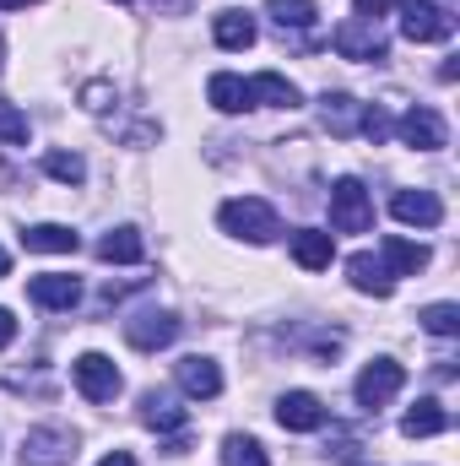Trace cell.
<instances>
[{
	"label": "cell",
	"mask_w": 460,
	"mask_h": 466,
	"mask_svg": "<svg viewBox=\"0 0 460 466\" xmlns=\"http://www.w3.org/2000/svg\"><path fill=\"white\" fill-rule=\"evenodd\" d=\"M206 98H212V109H223V115H244V109H255V104H249V82L233 76V71H217V76L206 82Z\"/></svg>",
	"instance_id": "obj_22"
},
{
	"label": "cell",
	"mask_w": 460,
	"mask_h": 466,
	"mask_svg": "<svg viewBox=\"0 0 460 466\" xmlns=\"http://www.w3.org/2000/svg\"><path fill=\"white\" fill-rule=\"evenodd\" d=\"M357 130H363V136L379 147V141L390 136V119H385V109H363V125H357Z\"/></svg>",
	"instance_id": "obj_30"
},
{
	"label": "cell",
	"mask_w": 460,
	"mask_h": 466,
	"mask_svg": "<svg viewBox=\"0 0 460 466\" xmlns=\"http://www.w3.org/2000/svg\"><path fill=\"white\" fill-rule=\"evenodd\" d=\"M71 456H76V434L60 423L27 429V440H22V466H65Z\"/></svg>",
	"instance_id": "obj_5"
},
{
	"label": "cell",
	"mask_w": 460,
	"mask_h": 466,
	"mask_svg": "<svg viewBox=\"0 0 460 466\" xmlns=\"http://www.w3.org/2000/svg\"><path fill=\"white\" fill-rule=\"evenodd\" d=\"M76 233L65 228V223H33V228H22V249H38V255H76Z\"/></svg>",
	"instance_id": "obj_20"
},
{
	"label": "cell",
	"mask_w": 460,
	"mask_h": 466,
	"mask_svg": "<svg viewBox=\"0 0 460 466\" xmlns=\"http://www.w3.org/2000/svg\"><path fill=\"white\" fill-rule=\"evenodd\" d=\"M417 320H423V331H428V337H455V331H460V309H455V304H428Z\"/></svg>",
	"instance_id": "obj_29"
},
{
	"label": "cell",
	"mask_w": 460,
	"mask_h": 466,
	"mask_svg": "<svg viewBox=\"0 0 460 466\" xmlns=\"http://www.w3.org/2000/svg\"><path fill=\"white\" fill-rule=\"evenodd\" d=\"M146 255V238H141V228H109L104 238H98V260H109V266H135Z\"/></svg>",
	"instance_id": "obj_19"
},
{
	"label": "cell",
	"mask_w": 460,
	"mask_h": 466,
	"mask_svg": "<svg viewBox=\"0 0 460 466\" xmlns=\"http://www.w3.org/2000/svg\"><path fill=\"white\" fill-rule=\"evenodd\" d=\"M135 418H141L146 429H157V434H185V429H190V412H185L168 390H141Z\"/></svg>",
	"instance_id": "obj_12"
},
{
	"label": "cell",
	"mask_w": 460,
	"mask_h": 466,
	"mask_svg": "<svg viewBox=\"0 0 460 466\" xmlns=\"http://www.w3.org/2000/svg\"><path fill=\"white\" fill-rule=\"evenodd\" d=\"M98 466H135V456H130V451H109Z\"/></svg>",
	"instance_id": "obj_33"
},
{
	"label": "cell",
	"mask_w": 460,
	"mask_h": 466,
	"mask_svg": "<svg viewBox=\"0 0 460 466\" xmlns=\"http://www.w3.org/2000/svg\"><path fill=\"white\" fill-rule=\"evenodd\" d=\"M450 429V412L439 407V401H417L406 418H401V434L406 440H434V434H445Z\"/></svg>",
	"instance_id": "obj_23"
},
{
	"label": "cell",
	"mask_w": 460,
	"mask_h": 466,
	"mask_svg": "<svg viewBox=\"0 0 460 466\" xmlns=\"http://www.w3.org/2000/svg\"><path fill=\"white\" fill-rule=\"evenodd\" d=\"M125 342L135 352L168 348V342H179V315H168V309H141V315L125 320Z\"/></svg>",
	"instance_id": "obj_7"
},
{
	"label": "cell",
	"mask_w": 460,
	"mask_h": 466,
	"mask_svg": "<svg viewBox=\"0 0 460 466\" xmlns=\"http://www.w3.org/2000/svg\"><path fill=\"white\" fill-rule=\"evenodd\" d=\"M265 16H271L282 33H304V27H315L320 5H315V0H265Z\"/></svg>",
	"instance_id": "obj_24"
},
{
	"label": "cell",
	"mask_w": 460,
	"mask_h": 466,
	"mask_svg": "<svg viewBox=\"0 0 460 466\" xmlns=\"http://www.w3.org/2000/svg\"><path fill=\"white\" fill-rule=\"evenodd\" d=\"M5 271H11V255H5V249H0V277H5Z\"/></svg>",
	"instance_id": "obj_35"
},
{
	"label": "cell",
	"mask_w": 460,
	"mask_h": 466,
	"mask_svg": "<svg viewBox=\"0 0 460 466\" xmlns=\"http://www.w3.org/2000/svg\"><path fill=\"white\" fill-rule=\"evenodd\" d=\"M406 385V369L395 363V358H374L363 374H357V407H368V412H379L385 401H395V390Z\"/></svg>",
	"instance_id": "obj_6"
},
{
	"label": "cell",
	"mask_w": 460,
	"mask_h": 466,
	"mask_svg": "<svg viewBox=\"0 0 460 466\" xmlns=\"http://www.w3.org/2000/svg\"><path fill=\"white\" fill-rule=\"evenodd\" d=\"M22 5H38V0H0V11H22Z\"/></svg>",
	"instance_id": "obj_34"
},
{
	"label": "cell",
	"mask_w": 460,
	"mask_h": 466,
	"mask_svg": "<svg viewBox=\"0 0 460 466\" xmlns=\"http://www.w3.org/2000/svg\"><path fill=\"white\" fill-rule=\"evenodd\" d=\"M346 282H352L357 293H368V299H390V293H395V277H390L385 260L368 255V249H357V255L346 260Z\"/></svg>",
	"instance_id": "obj_15"
},
{
	"label": "cell",
	"mask_w": 460,
	"mask_h": 466,
	"mask_svg": "<svg viewBox=\"0 0 460 466\" xmlns=\"http://www.w3.org/2000/svg\"><path fill=\"white\" fill-rule=\"evenodd\" d=\"M223 466H271V461H265L260 440H249V434H228V440H223Z\"/></svg>",
	"instance_id": "obj_27"
},
{
	"label": "cell",
	"mask_w": 460,
	"mask_h": 466,
	"mask_svg": "<svg viewBox=\"0 0 460 466\" xmlns=\"http://www.w3.org/2000/svg\"><path fill=\"white\" fill-rule=\"evenodd\" d=\"M276 423H282L287 434H315V429L325 423V401H320L315 390H287V396L276 401Z\"/></svg>",
	"instance_id": "obj_10"
},
{
	"label": "cell",
	"mask_w": 460,
	"mask_h": 466,
	"mask_svg": "<svg viewBox=\"0 0 460 466\" xmlns=\"http://www.w3.org/2000/svg\"><path fill=\"white\" fill-rule=\"evenodd\" d=\"M320 125H325L331 136H357V125H363V104L346 98V93H325V98H320Z\"/></svg>",
	"instance_id": "obj_21"
},
{
	"label": "cell",
	"mask_w": 460,
	"mask_h": 466,
	"mask_svg": "<svg viewBox=\"0 0 460 466\" xmlns=\"http://www.w3.org/2000/svg\"><path fill=\"white\" fill-rule=\"evenodd\" d=\"M352 5H357V16H363V22H374V16H385V11H395L401 0H352Z\"/></svg>",
	"instance_id": "obj_31"
},
{
	"label": "cell",
	"mask_w": 460,
	"mask_h": 466,
	"mask_svg": "<svg viewBox=\"0 0 460 466\" xmlns=\"http://www.w3.org/2000/svg\"><path fill=\"white\" fill-rule=\"evenodd\" d=\"M44 174L60 179V185H82L87 163H82V152H44Z\"/></svg>",
	"instance_id": "obj_26"
},
{
	"label": "cell",
	"mask_w": 460,
	"mask_h": 466,
	"mask_svg": "<svg viewBox=\"0 0 460 466\" xmlns=\"http://www.w3.org/2000/svg\"><path fill=\"white\" fill-rule=\"evenodd\" d=\"M217 223H223V233L244 238V244H271V238L282 233L271 201H260V196H238V201H228V207L217 212Z\"/></svg>",
	"instance_id": "obj_1"
},
{
	"label": "cell",
	"mask_w": 460,
	"mask_h": 466,
	"mask_svg": "<svg viewBox=\"0 0 460 466\" xmlns=\"http://www.w3.org/2000/svg\"><path fill=\"white\" fill-rule=\"evenodd\" d=\"M331 44H336L342 60H385V55H390V38H385L374 22H363V16L342 22V27L331 33Z\"/></svg>",
	"instance_id": "obj_8"
},
{
	"label": "cell",
	"mask_w": 460,
	"mask_h": 466,
	"mask_svg": "<svg viewBox=\"0 0 460 466\" xmlns=\"http://www.w3.org/2000/svg\"><path fill=\"white\" fill-rule=\"evenodd\" d=\"M27 136H33L27 115H22L11 98H0V141H5V147H27Z\"/></svg>",
	"instance_id": "obj_28"
},
{
	"label": "cell",
	"mask_w": 460,
	"mask_h": 466,
	"mask_svg": "<svg viewBox=\"0 0 460 466\" xmlns=\"http://www.w3.org/2000/svg\"><path fill=\"white\" fill-rule=\"evenodd\" d=\"M390 212H395V223H406V228H439V223H445V201H439L434 190H395V196H390Z\"/></svg>",
	"instance_id": "obj_9"
},
{
	"label": "cell",
	"mask_w": 460,
	"mask_h": 466,
	"mask_svg": "<svg viewBox=\"0 0 460 466\" xmlns=\"http://www.w3.org/2000/svg\"><path fill=\"white\" fill-rule=\"evenodd\" d=\"M293 260L304 266V271H325L331 260H336V238L320 228H298L293 233Z\"/></svg>",
	"instance_id": "obj_18"
},
{
	"label": "cell",
	"mask_w": 460,
	"mask_h": 466,
	"mask_svg": "<svg viewBox=\"0 0 460 466\" xmlns=\"http://www.w3.org/2000/svg\"><path fill=\"white\" fill-rule=\"evenodd\" d=\"M395 130H401V141H406L412 152H439V147H445V119L434 115L428 104H417V109H406Z\"/></svg>",
	"instance_id": "obj_14"
},
{
	"label": "cell",
	"mask_w": 460,
	"mask_h": 466,
	"mask_svg": "<svg viewBox=\"0 0 460 466\" xmlns=\"http://www.w3.org/2000/svg\"><path fill=\"white\" fill-rule=\"evenodd\" d=\"M174 380H179V390L185 396H195V401H212V396H223V369L212 363V358H179L174 363Z\"/></svg>",
	"instance_id": "obj_11"
},
{
	"label": "cell",
	"mask_w": 460,
	"mask_h": 466,
	"mask_svg": "<svg viewBox=\"0 0 460 466\" xmlns=\"http://www.w3.org/2000/svg\"><path fill=\"white\" fill-rule=\"evenodd\" d=\"M379 260H385V271H390V277H417L434 255H428V244H412V238L390 233V238L379 244Z\"/></svg>",
	"instance_id": "obj_16"
},
{
	"label": "cell",
	"mask_w": 460,
	"mask_h": 466,
	"mask_svg": "<svg viewBox=\"0 0 460 466\" xmlns=\"http://www.w3.org/2000/svg\"><path fill=\"white\" fill-rule=\"evenodd\" d=\"M27 299H33L38 309H76V304H82V282L65 277V271H44V277L27 282Z\"/></svg>",
	"instance_id": "obj_13"
},
{
	"label": "cell",
	"mask_w": 460,
	"mask_h": 466,
	"mask_svg": "<svg viewBox=\"0 0 460 466\" xmlns=\"http://www.w3.org/2000/svg\"><path fill=\"white\" fill-rule=\"evenodd\" d=\"M401 33L412 44H445L455 33V16L434 0H401Z\"/></svg>",
	"instance_id": "obj_4"
},
{
	"label": "cell",
	"mask_w": 460,
	"mask_h": 466,
	"mask_svg": "<svg viewBox=\"0 0 460 466\" xmlns=\"http://www.w3.org/2000/svg\"><path fill=\"white\" fill-rule=\"evenodd\" d=\"M249 104H255V109H298V104H304V93H298L287 76L260 71V76L249 82Z\"/></svg>",
	"instance_id": "obj_17"
},
{
	"label": "cell",
	"mask_w": 460,
	"mask_h": 466,
	"mask_svg": "<svg viewBox=\"0 0 460 466\" xmlns=\"http://www.w3.org/2000/svg\"><path fill=\"white\" fill-rule=\"evenodd\" d=\"M255 33H260V27H255V16H249V11H223V16L212 22V38H217L223 49H249V44H255Z\"/></svg>",
	"instance_id": "obj_25"
},
{
	"label": "cell",
	"mask_w": 460,
	"mask_h": 466,
	"mask_svg": "<svg viewBox=\"0 0 460 466\" xmlns=\"http://www.w3.org/2000/svg\"><path fill=\"white\" fill-rule=\"evenodd\" d=\"M16 342V320H11V309H0V348H11Z\"/></svg>",
	"instance_id": "obj_32"
},
{
	"label": "cell",
	"mask_w": 460,
	"mask_h": 466,
	"mask_svg": "<svg viewBox=\"0 0 460 466\" xmlns=\"http://www.w3.org/2000/svg\"><path fill=\"white\" fill-rule=\"evenodd\" d=\"M331 228L336 233H368L374 228V201L363 179H336L331 185Z\"/></svg>",
	"instance_id": "obj_3"
},
{
	"label": "cell",
	"mask_w": 460,
	"mask_h": 466,
	"mask_svg": "<svg viewBox=\"0 0 460 466\" xmlns=\"http://www.w3.org/2000/svg\"><path fill=\"white\" fill-rule=\"evenodd\" d=\"M71 380H76V390H82L93 407L115 401L119 390H125V374L115 369V358H104V352H82V358L71 363Z\"/></svg>",
	"instance_id": "obj_2"
}]
</instances>
